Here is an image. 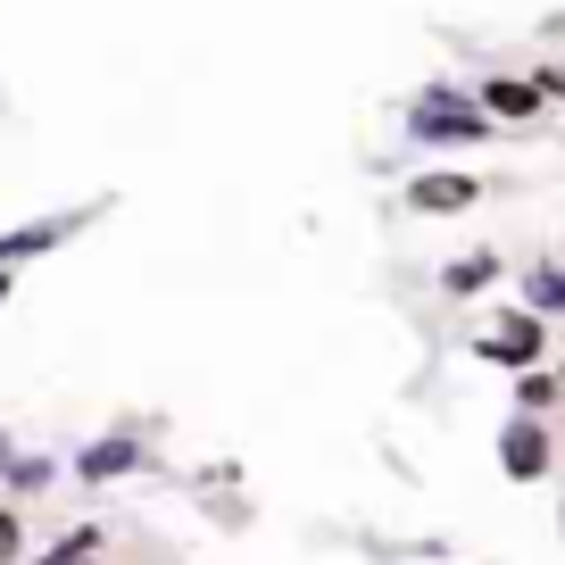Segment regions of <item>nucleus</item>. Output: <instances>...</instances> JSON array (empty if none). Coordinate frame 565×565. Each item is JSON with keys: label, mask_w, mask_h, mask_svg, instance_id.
Wrapping results in <instances>:
<instances>
[{"label": "nucleus", "mask_w": 565, "mask_h": 565, "mask_svg": "<svg viewBox=\"0 0 565 565\" xmlns=\"http://www.w3.org/2000/svg\"><path fill=\"white\" fill-rule=\"evenodd\" d=\"M399 134L416 141V150H433V159H458V150H491V141H499V117L475 100V84H458V75H433V84L407 92Z\"/></svg>", "instance_id": "nucleus-1"}, {"label": "nucleus", "mask_w": 565, "mask_h": 565, "mask_svg": "<svg viewBox=\"0 0 565 565\" xmlns=\"http://www.w3.org/2000/svg\"><path fill=\"white\" fill-rule=\"evenodd\" d=\"M475 366H491V374H524V366H548V317L541 308H491V317L475 324Z\"/></svg>", "instance_id": "nucleus-2"}, {"label": "nucleus", "mask_w": 565, "mask_h": 565, "mask_svg": "<svg viewBox=\"0 0 565 565\" xmlns=\"http://www.w3.org/2000/svg\"><path fill=\"white\" fill-rule=\"evenodd\" d=\"M108 200H92V209H51V216H25V225L0 233V275H25L34 258H51V249H67L84 225H100Z\"/></svg>", "instance_id": "nucleus-3"}, {"label": "nucleus", "mask_w": 565, "mask_h": 565, "mask_svg": "<svg viewBox=\"0 0 565 565\" xmlns=\"http://www.w3.org/2000/svg\"><path fill=\"white\" fill-rule=\"evenodd\" d=\"M491 458H499V475L508 482H548L557 475V416H524V407H515L508 424H499V441H491Z\"/></svg>", "instance_id": "nucleus-4"}, {"label": "nucleus", "mask_w": 565, "mask_h": 565, "mask_svg": "<svg viewBox=\"0 0 565 565\" xmlns=\"http://www.w3.org/2000/svg\"><path fill=\"white\" fill-rule=\"evenodd\" d=\"M134 475H150V433L141 424H117V433H100L67 458V482H84V491H108V482H134Z\"/></svg>", "instance_id": "nucleus-5"}, {"label": "nucleus", "mask_w": 565, "mask_h": 565, "mask_svg": "<svg viewBox=\"0 0 565 565\" xmlns=\"http://www.w3.org/2000/svg\"><path fill=\"white\" fill-rule=\"evenodd\" d=\"M399 209L407 216H475L482 209V175H458V167H416L399 183Z\"/></svg>", "instance_id": "nucleus-6"}, {"label": "nucleus", "mask_w": 565, "mask_h": 565, "mask_svg": "<svg viewBox=\"0 0 565 565\" xmlns=\"http://www.w3.org/2000/svg\"><path fill=\"white\" fill-rule=\"evenodd\" d=\"M475 100L499 117V134H508V125H541L548 117V92L532 84V67L524 75H515V67H482L475 75Z\"/></svg>", "instance_id": "nucleus-7"}, {"label": "nucleus", "mask_w": 565, "mask_h": 565, "mask_svg": "<svg viewBox=\"0 0 565 565\" xmlns=\"http://www.w3.org/2000/svg\"><path fill=\"white\" fill-rule=\"evenodd\" d=\"M499 275H508L499 249H458V258L441 266V300L449 308H475V300H491V291H499Z\"/></svg>", "instance_id": "nucleus-8"}, {"label": "nucleus", "mask_w": 565, "mask_h": 565, "mask_svg": "<svg viewBox=\"0 0 565 565\" xmlns=\"http://www.w3.org/2000/svg\"><path fill=\"white\" fill-rule=\"evenodd\" d=\"M58 475H67V458H51V449H9V458H0V491L18 499V508H34Z\"/></svg>", "instance_id": "nucleus-9"}, {"label": "nucleus", "mask_w": 565, "mask_h": 565, "mask_svg": "<svg viewBox=\"0 0 565 565\" xmlns=\"http://www.w3.org/2000/svg\"><path fill=\"white\" fill-rule=\"evenodd\" d=\"M515 300L541 308L548 324H565V249H557V258H548V249H541V258H524V275H515Z\"/></svg>", "instance_id": "nucleus-10"}, {"label": "nucleus", "mask_w": 565, "mask_h": 565, "mask_svg": "<svg viewBox=\"0 0 565 565\" xmlns=\"http://www.w3.org/2000/svg\"><path fill=\"white\" fill-rule=\"evenodd\" d=\"M515 407H524V416H557L565 407V374L557 366H524L515 374Z\"/></svg>", "instance_id": "nucleus-11"}, {"label": "nucleus", "mask_w": 565, "mask_h": 565, "mask_svg": "<svg viewBox=\"0 0 565 565\" xmlns=\"http://www.w3.org/2000/svg\"><path fill=\"white\" fill-rule=\"evenodd\" d=\"M25 548H34V524L18 499H0V565H25Z\"/></svg>", "instance_id": "nucleus-12"}, {"label": "nucleus", "mask_w": 565, "mask_h": 565, "mask_svg": "<svg viewBox=\"0 0 565 565\" xmlns=\"http://www.w3.org/2000/svg\"><path fill=\"white\" fill-rule=\"evenodd\" d=\"M100 548H108V532H100V524H67L51 548H42V557H100ZM42 557H34V565H42Z\"/></svg>", "instance_id": "nucleus-13"}, {"label": "nucleus", "mask_w": 565, "mask_h": 565, "mask_svg": "<svg viewBox=\"0 0 565 565\" xmlns=\"http://www.w3.org/2000/svg\"><path fill=\"white\" fill-rule=\"evenodd\" d=\"M532 84L548 92V108H565V58H541V67H532Z\"/></svg>", "instance_id": "nucleus-14"}, {"label": "nucleus", "mask_w": 565, "mask_h": 565, "mask_svg": "<svg viewBox=\"0 0 565 565\" xmlns=\"http://www.w3.org/2000/svg\"><path fill=\"white\" fill-rule=\"evenodd\" d=\"M9 300H18V275H0V308H9Z\"/></svg>", "instance_id": "nucleus-15"}, {"label": "nucleus", "mask_w": 565, "mask_h": 565, "mask_svg": "<svg viewBox=\"0 0 565 565\" xmlns=\"http://www.w3.org/2000/svg\"><path fill=\"white\" fill-rule=\"evenodd\" d=\"M42 565H100V557H42Z\"/></svg>", "instance_id": "nucleus-16"}, {"label": "nucleus", "mask_w": 565, "mask_h": 565, "mask_svg": "<svg viewBox=\"0 0 565 565\" xmlns=\"http://www.w3.org/2000/svg\"><path fill=\"white\" fill-rule=\"evenodd\" d=\"M9 449H18V441H9V424H0V458H9Z\"/></svg>", "instance_id": "nucleus-17"}, {"label": "nucleus", "mask_w": 565, "mask_h": 565, "mask_svg": "<svg viewBox=\"0 0 565 565\" xmlns=\"http://www.w3.org/2000/svg\"><path fill=\"white\" fill-rule=\"evenodd\" d=\"M557 548H565V515H557Z\"/></svg>", "instance_id": "nucleus-18"}]
</instances>
